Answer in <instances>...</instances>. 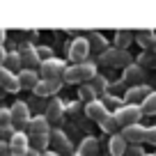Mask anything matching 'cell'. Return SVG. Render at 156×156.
<instances>
[{"label":"cell","mask_w":156,"mask_h":156,"mask_svg":"<svg viewBox=\"0 0 156 156\" xmlns=\"http://www.w3.org/2000/svg\"><path fill=\"white\" fill-rule=\"evenodd\" d=\"M94 78H97V69L92 62L76 64L64 71V83H83V80H94Z\"/></svg>","instance_id":"obj_1"},{"label":"cell","mask_w":156,"mask_h":156,"mask_svg":"<svg viewBox=\"0 0 156 156\" xmlns=\"http://www.w3.org/2000/svg\"><path fill=\"white\" fill-rule=\"evenodd\" d=\"M39 69H41V80H62L64 71H67L64 62L58 60V58H51V60H46V62H41Z\"/></svg>","instance_id":"obj_2"},{"label":"cell","mask_w":156,"mask_h":156,"mask_svg":"<svg viewBox=\"0 0 156 156\" xmlns=\"http://www.w3.org/2000/svg\"><path fill=\"white\" fill-rule=\"evenodd\" d=\"M115 117H117V122H119V126H124V129H126V126H133V124L140 122L142 108L136 106V103H129V106L119 108V110L115 112Z\"/></svg>","instance_id":"obj_3"},{"label":"cell","mask_w":156,"mask_h":156,"mask_svg":"<svg viewBox=\"0 0 156 156\" xmlns=\"http://www.w3.org/2000/svg\"><path fill=\"white\" fill-rule=\"evenodd\" d=\"M101 60L106 64H110V67H124V69L131 67V55L126 51H119V48H108L101 55Z\"/></svg>","instance_id":"obj_4"},{"label":"cell","mask_w":156,"mask_h":156,"mask_svg":"<svg viewBox=\"0 0 156 156\" xmlns=\"http://www.w3.org/2000/svg\"><path fill=\"white\" fill-rule=\"evenodd\" d=\"M90 55V41L87 39H83V37H78V39H73L71 44H69V58L71 60H76L78 64H83V60Z\"/></svg>","instance_id":"obj_5"},{"label":"cell","mask_w":156,"mask_h":156,"mask_svg":"<svg viewBox=\"0 0 156 156\" xmlns=\"http://www.w3.org/2000/svg\"><path fill=\"white\" fill-rule=\"evenodd\" d=\"M85 112H87V117L92 119V122H97V124H103L108 117H110L108 108L103 106L101 101H92V103H87V106H85Z\"/></svg>","instance_id":"obj_6"},{"label":"cell","mask_w":156,"mask_h":156,"mask_svg":"<svg viewBox=\"0 0 156 156\" xmlns=\"http://www.w3.org/2000/svg\"><path fill=\"white\" fill-rule=\"evenodd\" d=\"M19 55H21L23 67L30 69V71H34V67H37V64H41V60H39V55H37V48H34L32 44H23V48L19 51Z\"/></svg>","instance_id":"obj_7"},{"label":"cell","mask_w":156,"mask_h":156,"mask_svg":"<svg viewBox=\"0 0 156 156\" xmlns=\"http://www.w3.org/2000/svg\"><path fill=\"white\" fill-rule=\"evenodd\" d=\"M9 149H12V156H28L30 147H28V136L21 131H16V136L9 140Z\"/></svg>","instance_id":"obj_8"},{"label":"cell","mask_w":156,"mask_h":156,"mask_svg":"<svg viewBox=\"0 0 156 156\" xmlns=\"http://www.w3.org/2000/svg\"><path fill=\"white\" fill-rule=\"evenodd\" d=\"M12 117H14V126L16 129H21V126H28L30 124V110H28V106L25 103H14L12 106Z\"/></svg>","instance_id":"obj_9"},{"label":"cell","mask_w":156,"mask_h":156,"mask_svg":"<svg viewBox=\"0 0 156 156\" xmlns=\"http://www.w3.org/2000/svg\"><path fill=\"white\" fill-rule=\"evenodd\" d=\"M122 136H124V140H126V142H131V145H138V142L147 140V129L140 126V124H133V126H126V129H124Z\"/></svg>","instance_id":"obj_10"},{"label":"cell","mask_w":156,"mask_h":156,"mask_svg":"<svg viewBox=\"0 0 156 156\" xmlns=\"http://www.w3.org/2000/svg\"><path fill=\"white\" fill-rule=\"evenodd\" d=\"M0 87L7 92H19L21 83H19V73H12L7 69H0Z\"/></svg>","instance_id":"obj_11"},{"label":"cell","mask_w":156,"mask_h":156,"mask_svg":"<svg viewBox=\"0 0 156 156\" xmlns=\"http://www.w3.org/2000/svg\"><path fill=\"white\" fill-rule=\"evenodd\" d=\"M28 131H30V136H32V138L51 136L48 119H46V117H34V119H30V124H28Z\"/></svg>","instance_id":"obj_12"},{"label":"cell","mask_w":156,"mask_h":156,"mask_svg":"<svg viewBox=\"0 0 156 156\" xmlns=\"http://www.w3.org/2000/svg\"><path fill=\"white\" fill-rule=\"evenodd\" d=\"M60 87H62V80H39L32 92L37 94V97H51V94L58 92Z\"/></svg>","instance_id":"obj_13"},{"label":"cell","mask_w":156,"mask_h":156,"mask_svg":"<svg viewBox=\"0 0 156 156\" xmlns=\"http://www.w3.org/2000/svg\"><path fill=\"white\" fill-rule=\"evenodd\" d=\"M108 149H110V154L112 156H124L126 154V140H124V136L122 133H115V136L110 138V142H108Z\"/></svg>","instance_id":"obj_14"},{"label":"cell","mask_w":156,"mask_h":156,"mask_svg":"<svg viewBox=\"0 0 156 156\" xmlns=\"http://www.w3.org/2000/svg\"><path fill=\"white\" fill-rule=\"evenodd\" d=\"M39 80H41V78H37V73L30 71V69L19 71V83H21V87H25V90H34Z\"/></svg>","instance_id":"obj_15"},{"label":"cell","mask_w":156,"mask_h":156,"mask_svg":"<svg viewBox=\"0 0 156 156\" xmlns=\"http://www.w3.org/2000/svg\"><path fill=\"white\" fill-rule=\"evenodd\" d=\"M87 41H90V51H97V53H101V55L108 51V41H106L99 32H90V39H87Z\"/></svg>","instance_id":"obj_16"},{"label":"cell","mask_w":156,"mask_h":156,"mask_svg":"<svg viewBox=\"0 0 156 156\" xmlns=\"http://www.w3.org/2000/svg\"><path fill=\"white\" fill-rule=\"evenodd\" d=\"M21 67H23V62H21V55L16 53V51L7 53V58H5V69H7V71L16 73V71H19ZM21 71H23V69H21Z\"/></svg>","instance_id":"obj_17"},{"label":"cell","mask_w":156,"mask_h":156,"mask_svg":"<svg viewBox=\"0 0 156 156\" xmlns=\"http://www.w3.org/2000/svg\"><path fill=\"white\" fill-rule=\"evenodd\" d=\"M46 119H48V122H60V119H62V103H60L58 99H53L51 106L46 108Z\"/></svg>","instance_id":"obj_18"},{"label":"cell","mask_w":156,"mask_h":156,"mask_svg":"<svg viewBox=\"0 0 156 156\" xmlns=\"http://www.w3.org/2000/svg\"><path fill=\"white\" fill-rule=\"evenodd\" d=\"M51 142L55 145L53 151H58V154H60V151H67V149H69V140H67V136H64L62 131H53V133H51Z\"/></svg>","instance_id":"obj_19"},{"label":"cell","mask_w":156,"mask_h":156,"mask_svg":"<svg viewBox=\"0 0 156 156\" xmlns=\"http://www.w3.org/2000/svg\"><path fill=\"white\" fill-rule=\"evenodd\" d=\"M131 41H133V34H131V32H124V30H119V32L115 34V48H119V51H126Z\"/></svg>","instance_id":"obj_20"},{"label":"cell","mask_w":156,"mask_h":156,"mask_svg":"<svg viewBox=\"0 0 156 156\" xmlns=\"http://www.w3.org/2000/svg\"><path fill=\"white\" fill-rule=\"evenodd\" d=\"M149 87H145V85H138V87H131L126 92V97H129V101H138V99H142V101H145L147 97H149Z\"/></svg>","instance_id":"obj_21"},{"label":"cell","mask_w":156,"mask_h":156,"mask_svg":"<svg viewBox=\"0 0 156 156\" xmlns=\"http://www.w3.org/2000/svg\"><path fill=\"white\" fill-rule=\"evenodd\" d=\"M97 140L94 138H87V140H83V145H80V149H78V156H94L97 154Z\"/></svg>","instance_id":"obj_22"},{"label":"cell","mask_w":156,"mask_h":156,"mask_svg":"<svg viewBox=\"0 0 156 156\" xmlns=\"http://www.w3.org/2000/svg\"><path fill=\"white\" fill-rule=\"evenodd\" d=\"M142 115H156V92H151L149 97L142 101Z\"/></svg>","instance_id":"obj_23"},{"label":"cell","mask_w":156,"mask_h":156,"mask_svg":"<svg viewBox=\"0 0 156 156\" xmlns=\"http://www.w3.org/2000/svg\"><path fill=\"white\" fill-rule=\"evenodd\" d=\"M124 78H126V80H133V83L140 80V78H142V67H140V64H131V67H126V69H124Z\"/></svg>","instance_id":"obj_24"},{"label":"cell","mask_w":156,"mask_h":156,"mask_svg":"<svg viewBox=\"0 0 156 156\" xmlns=\"http://www.w3.org/2000/svg\"><path fill=\"white\" fill-rule=\"evenodd\" d=\"M14 126V117H12V108H0V129Z\"/></svg>","instance_id":"obj_25"},{"label":"cell","mask_w":156,"mask_h":156,"mask_svg":"<svg viewBox=\"0 0 156 156\" xmlns=\"http://www.w3.org/2000/svg\"><path fill=\"white\" fill-rule=\"evenodd\" d=\"M78 97L83 99V101H87V103L97 101V99H94V97H97V92H94V90H92V85H83V87L78 90Z\"/></svg>","instance_id":"obj_26"},{"label":"cell","mask_w":156,"mask_h":156,"mask_svg":"<svg viewBox=\"0 0 156 156\" xmlns=\"http://www.w3.org/2000/svg\"><path fill=\"white\" fill-rule=\"evenodd\" d=\"M154 39H156V37H154L151 32H140V34H138V44H140L142 48H151Z\"/></svg>","instance_id":"obj_27"},{"label":"cell","mask_w":156,"mask_h":156,"mask_svg":"<svg viewBox=\"0 0 156 156\" xmlns=\"http://www.w3.org/2000/svg\"><path fill=\"white\" fill-rule=\"evenodd\" d=\"M51 142V136H41V138H32V147L37 151H41V149H46V145Z\"/></svg>","instance_id":"obj_28"},{"label":"cell","mask_w":156,"mask_h":156,"mask_svg":"<svg viewBox=\"0 0 156 156\" xmlns=\"http://www.w3.org/2000/svg\"><path fill=\"white\" fill-rule=\"evenodd\" d=\"M108 87V80H106V78H101V76H97V78H94V80H92V90H94V92H103V90H106Z\"/></svg>","instance_id":"obj_29"},{"label":"cell","mask_w":156,"mask_h":156,"mask_svg":"<svg viewBox=\"0 0 156 156\" xmlns=\"http://www.w3.org/2000/svg\"><path fill=\"white\" fill-rule=\"evenodd\" d=\"M101 126L106 129V131H110V133H112V131H117V129H119V122H117V117H115V115H110L106 122L101 124Z\"/></svg>","instance_id":"obj_30"},{"label":"cell","mask_w":156,"mask_h":156,"mask_svg":"<svg viewBox=\"0 0 156 156\" xmlns=\"http://www.w3.org/2000/svg\"><path fill=\"white\" fill-rule=\"evenodd\" d=\"M138 60H140V64H147V67H151V64H154V58H151L149 53H142Z\"/></svg>","instance_id":"obj_31"},{"label":"cell","mask_w":156,"mask_h":156,"mask_svg":"<svg viewBox=\"0 0 156 156\" xmlns=\"http://www.w3.org/2000/svg\"><path fill=\"white\" fill-rule=\"evenodd\" d=\"M0 156H12L9 142H2V140H0Z\"/></svg>","instance_id":"obj_32"},{"label":"cell","mask_w":156,"mask_h":156,"mask_svg":"<svg viewBox=\"0 0 156 156\" xmlns=\"http://www.w3.org/2000/svg\"><path fill=\"white\" fill-rule=\"evenodd\" d=\"M147 142H151V145H156V126L147 129Z\"/></svg>","instance_id":"obj_33"},{"label":"cell","mask_w":156,"mask_h":156,"mask_svg":"<svg viewBox=\"0 0 156 156\" xmlns=\"http://www.w3.org/2000/svg\"><path fill=\"white\" fill-rule=\"evenodd\" d=\"M126 156H142V149L138 145H133V147H129V149H126Z\"/></svg>","instance_id":"obj_34"},{"label":"cell","mask_w":156,"mask_h":156,"mask_svg":"<svg viewBox=\"0 0 156 156\" xmlns=\"http://www.w3.org/2000/svg\"><path fill=\"white\" fill-rule=\"evenodd\" d=\"M5 58H7V53L2 51V46H0V69H5Z\"/></svg>","instance_id":"obj_35"},{"label":"cell","mask_w":156,"mask_h":156,"mask_svg":"<svg viewBox=\"0 0 156 156\" xmlns=\"http://www.w3.org/2000/svg\"><path fill=\"white\" fill-rule=\"evenodd\" d=\"M41 156H60V154H58V151H44Z\"/></svg>","instance_id":"obj_36"},{"label":"cell","mask_w":156,"mask_h":156,"mask_svg":"<svg viewBox=\"0 0 156 156\" xmlns=\"http://www.w3.org/2000/svg\"><path fill=\"white\" fill-rule=\"evenodd\" d=\"M28 156H41V154H39L37 149H30V151H28Z\"/></svg>","instance_id":"obj_37"},{"label":"cell","mask_w":156,"mask_h":156,"mask_svg":"<svg viewBox=\"0 0 156 156\" xmlns=\"http://www.w3.org/2000/svg\"><path fill=\"white\" fill-rule=\"evenodd\" d=\"M2 41H5V30H0V46H2Z\"/></svg>","instance_id":"obj_38"},{"label":"cell","mask_w":156,"mask_h":156,"mask_svg":"<svg viewBox=\"0 0 156 156\" xmlns=\"http://www.w3.org/2000/svg\"><path fill=\"white\" fill-rule=\"evenodd\" d=\"M0 138H2V129H0Z\"/></svg>","instance_id":"obj_39"},{"label":"cell","mask_w":156,"mask_h":156,"mask_svg":"<svg viewBox=\"0 0 156 156\" xmlns=\"http://www.w3.org/2000/svg\"><path fill=\"white\" fill-rule=\"evenodd\" d=\"M149 156H154V154H149Z\"/></svg>","instance_id":"obj_40"}]
</instances>
